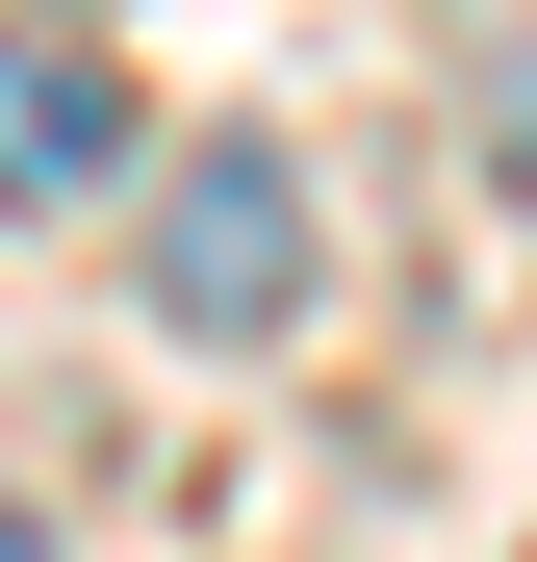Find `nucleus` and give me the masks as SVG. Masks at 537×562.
Returning a JSON list of instances; mask_svg holds the SVG:
<instances>
[{
	"label": "nucleus",
	"mask_w": 537,
	"mask_h": 562,
	"mask_svg": "<svg viewBox=\"0 0 537 562\" xmlns=\"http://www.w3.org/2000/svg\"><path fill=\"white\" fill-rule=\"evenodd\" d=\"M307 281H333L307 154H282V128H205V154H179V205H154V333L256 358V333H307Z\"/></svg>",
	"instance_id": "f257e3e1"
},
{
	"label": "nucleus",
	"mask_w": 537,
	"mask_h": 562,
	"mask_svg": "<svg viewBox=\"0 0 537 562\" xmlns=\"http://www.w3.org/2000/svg\"><path fill=\"white\" fill-rule=\"evenodd\" d=\"M103 179H128V77L77 26H0V231L26 205H103Z\"/></svg>",
	"instance_id": "f03ea898"
},
{
	"label": "nucleus",
	"mask_w": 537,
	"mask_h": 562,
	"mask_svg": "<svg viewBox=\"0 0 537 562\" xmlns=\"http://www.w3.org/2000/svg\"><path fill=\"white\" fill-rule=\"evenodd\" d=\"M486 128H512V179H537V52H512V77H486Z\"/></svg>",
	"instance_id": "7ed1b4c3"
},
{
	"label": "nucleus",
	"mask_w": 537,
	"mask_h": 562,
	"mask_svg": "<svg viewBox=\"0 0 537 562\" xmlns=\"http://www.w3.org/2000/svg\"><path fill=\"white\" fill-rule=\"evenodd\" d=\"M0 562H52V512H0Z\"/></svg>",
	"instance_id": "20e7f679"
}]
</instances>
